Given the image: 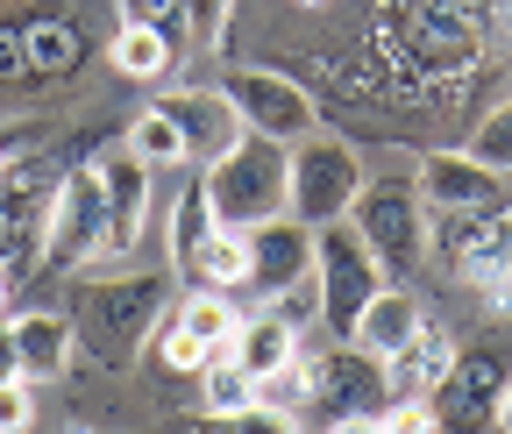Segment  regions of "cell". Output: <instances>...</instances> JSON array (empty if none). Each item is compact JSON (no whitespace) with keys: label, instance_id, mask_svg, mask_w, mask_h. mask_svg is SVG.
<instances>
[{"label":"cell","instance_id":"obj_18","mask_svg":"<svg viewBox=\"0 0 512 434\" xmlns=\"http://www.w3.org/2000/svg\"><path fill=\"white\" fill-rule=\"evenodd\" d=\"M448 370H456V342H448V328H420L392 363H384V378H392V399L413 392V399H434L448 385Z\"/></svg>","mask_w":512,"mask_h":434},{"label":"cell","instance_id":"obj_7","mask_svg":"<svg viewBox=\"0 0 512 434\" xmlns=\"http://www.w3.org/2000/svg\"><path fill=\"white\" fill-rule=\"evenodd\" d=\"M221 93H228V107L242 114V129L249 136H271V143H299V136H313L320 129V114H313V93L299 86V79H285V72H264V65H235L228 79H221Z\"/></svg>","mask_w":512,"mask_h":434},{"label":"cell","instance_id":"obj_2","mask_svg":"<svg viewBox=\"0 0 512 434\" xmlns=\"http://www.w3.org/2000/svg\"><path fill=\"white\" fill-rule=\"evenodd\" d=\"M313 278H320V328H335V342H349L356 314L392 285L384 264H377V250L356 235V221L313 228Z\"/></svg>","mask_w":512,"mask_h":434},{"label":"cell","instance_id":"obj_24","mask_svg":"<svg viewBox=\"0 0 512 434\" xmlns=\"http://www.w3.org/2000/svg\"><path fill=\"white\" fill-rule=\"evenodd\" d=\"M200 406L221 420V413H242V406H256V378L235 363V356H214L207 370H200Z\"/></svg>","mask_w":512,"mask_h":434},{"label":"cell","instance_id":"obj_35","mask_svg":"<svg viewBox=\"0 0 512 434\" xmlns=\"http://www.w3.org/2000/svg\"><path fill=\"white\" fill-rule=\"evenodd\" d=\"M0 306H8V271H0Z\"/></svg>","mask_w":512,"mask_h":434},{"label":"cell","instance_id":"obj_4","mask_svg":"<svg viewBox=\"0 0 512 434\" xmlns=\"http://www.w3.org/2000/svg\"><path fill=\"white\" fill-rule=\"evenodd\" d=\"M100 257H107V185H100V164H86V171H64L57 193H50L43 264L79 271V264H100Z\"/></svg>","mask_w":512,"mask_h":434},{"label":"cell","instance_id":"obj_11","mask_svg":"<svg viewBox=\"0 0 512 434\" xmlns=\"http://www.w3.org/2000/svg\"><path fill=\"white\" fill-rule=\"evenodd\" d=\"M150 164L136 157V150H114V157H100V185H107V257H128L143 242V221H150Z\"/></svg>","mask_w":512,"mask_h":434},{"label":"cell","instance_id":"obj_31","mask_svg":"<svg viewBox=\"0 0 512 434\" xmlns=\"http://www.w3.org/2000/svg\"><path fill=\"white\" fill-rule=\"evenodd\" d=\"M171 15H185V0H121V22H150L171 36Z\"/></svg>","mask_w":512,"mask_h":434},{"label":"cell","instance_id":"obj_25","mask_svg":"<svg viewBox=\"0 0 512 434\" xmlns=\"http://www.w3.org/2000/svg\"><path fill=\"white\" fill-rule=\"evenodd\" d=\"M470 157H484L491 171H505V178H512V100L484 114V129L470 136Z\"/></svg>","mask_w":512,"mask_h":434},{"label":"cell","instance_id":"obj_16","mask_svg":"<svg viewBox=\"0 0 512 434\" xmlns=\"http://www.w3.org/2000/svg\"><path fill=\"white\" fill-rule=\"evenodd\" d=\"M256 385L264 378H278V370H292L299 363V321H285L278 306H264V314H242V328H235V349H228Z\"/></svg>","mask_w":512,"mask_h":434},{"label":"cell","instance_id":"obj_14","mask_svg":"<svg viewBox=\"0 0 512 434\" xmlns=\"http://www.w3.org/2000/svg\"><path fill=\"white\" fill-rule=\"evenodd\" d=\"M427 328V314H420V299L413 292H399V285H384L363 314H356V328H349V349H363V356H377V363H392L413 335Z\"/></svg>","mask_w":512,"mask_h":434},{"label":"cell","instance_id":"obj_9","mask_svg":"<svg viewBox=\"0 0 512 434\" xmlns=\"http://www.w3.org/2000/svg\"><path fill=\"white\" fill-rule=\"evenodd\" d=\"M413 185H420L427 214H491V207H505V171H491L470 150H434Z\"/></svg>","mask_w":512,"mask_h":434},{"label":"cell","instance_id":"obj_29","mask_svg":"<svg viewBox=\"0 0 512 434\" xmlns=\"http://www.w3.org/2000/svg\"><path fill=\"white\" fill-rule=\"evenodd\" d=\"M228 8H235V0H185L192 50H221V36H228Z\"/></svg>","mask_w":512,"mask_h":434},{"label":"cell","instance_id":"obj_33","mask_svg":"<svg viewBox=\"0 0 512 434\" xmlns=\"http://www.w3.org/2000/svg\"><path fill=\"white\" fill-rule=\"evenodd\" d=\"M328 434H384V427H377V413H349V420H335Z\"/></svg>","mask_w":512,"mask_h":434},{"label":"cell","instance_id":"obj_32","mask_svg":"<svg viewBox=\"0 0 512 434\" xmlns=\"http://www.w3.org/2000/svg\"><path fill=\"white\" fill-rule=\"evenodd\" d=\"M22 378V349H15V321L0 314V385H15Z\"/></svg>","mask_w":512,"mask_h":434},{"label":"cell","instance_id":"obj_5","mask_svg":"<svg viewBox=\"0 0 512 434\" xmlns=\"http://www.w3.org/2000/svg\"><path fill=\"white\" fill-rule=\"evenodd\" d=\"M349 221H356V235L377 250L384 278L413 271L427 257V200H420L413 178H370L363 193H356V207H349Z\"/></svg>","mask_w":512,"mask_h":434},{"label":"cell","instance_id":"obj_15","mask_svg":"<svg viewBox=\"0 0 512 434\" xmlns=\"http://www.w3.org/2000/svg\"><path fill=\"white\" fill-rule=\"evenodd\" d=\"M150 321H157V278H121V285H100L86 299V328L107 335L114 349H128Z\"/></svg>","mask_w":512,"mask_h":434},{"label":"cell","instance_id":"obj_21","mask_svg":"<svg viewBox=\"0 0 512 434\" xmlns=\"http://www.w3.org/2000/svg\"><path fill=\"white\" fill-rule=\"evenodd\" d=\"M107 57H114V72H121V79H136V86H157V79L171 72L178 43H171L164 29H150V22H121V36L107 43Z\"/></svg>","mask_w":512,"mask_h":434},{"label":"cell","instance_id":"obj_34","mask_svg":"<svg viewBox=\"0 0 512 434\" xmlns=\"http://www.w3.org/2000/svg\"><path fill=\"white\" fill-rule=\"evenodd\" d=\"M498 434H512V378H505V399H498V420H491Z\"/></svg>","mask_w":512,"mask_h":434},{"label":"cell","instance_id":"obj_17","mask_svg":"<svg viewBox=\"0 0 512 434\" xmlns=\"http://www.w3.org/2000/svg\"><path fill=\"white\" fill-rule=\"evenodd\" d=\"M15 349H22V378L29 385H50V378L72 370L79 321L72 314H15Z\"/></svg>","mask_w":512,"mask_h":434},{"label":"cell","instance_id":"obj_23","mask_svg":"<svg viewBox=\"0 0 512 434\" xmlns=\"http://www.w3.org/2000/svg\"><path fill=\"white\" fill-rule=\"evenodd\" d=\"M200 285H214V292L249 285V228H214V235H207V250H200Z\"/></svg>","mask_w":512,"mask_h":434},{"label":"cell","instance_id":"obj_27","mask_svg":"<svg viewBox=\"0 0 512 434\" xmlns=\"http://www.w3.org/2000/svg\"><path fill=\"white\" fill-rule=\"evenodd\" d=\"M377 427H384V434H441V413H434V399H413V392H399L392 406L377 413Z\"/></svg>","mask_w":512,"mask_h":434},{"label":"cell","instance_id":"obj_19","mask_svg":"<svg viewBox=\"0 0 512 434\" xmlns=\"http://www.w3.org/2000/svg\"><path fill=\"white\" fill-rule=\"evenodd\" d=\"M192 342H200L207 356H228L235 349V328H242V314H235V299L228 292H214V285H192L185 299H178V314H171Z\"/></svg>","mask_w":512,"mask_h":434},{"label":"cell","instance_id":"obj_22","mask_svg":"<svg viewBox=\"0 0 512 434\" xmlns=\"http://www.w3.org/2000/svg\"><path fill=\"white\" fill-rule=\"evenodd\" d=\"M128 150H136L150 171H171V164H192V150H185V136H178V121L164 114V107H143L136 121H128V136H121Z\"/></svg>","mask_w":512,"mask_h":434},{"label":"cell","instance_id":"obj_3","mask_svg":"<svg viewBox=\"0 0 512 434\" xmlns=\"http://www.w3.org/2000/svg\"><path fill=\"white\" fill-rule=\"evenodd\" d=\"M363 185H370L363 157H356L342 136L313 129V136H299V143H292V200H285V214H299L306 228L349 221V207H356Z\"/></svg>","mask_w":512,"mask_h":434},{"label":"cell","instance_id":"obj_10","mask_svg":"<svg viewBox=\"0 0 512 434\" xmlns=\"http://www.w3.org/2000/svg\"><path fill=\"white\" fill-rule=\"evenodd\" d=\"M299 370H306V399H320V406H335L342 420L349 413H384L377 406V392H392V378H384V363L377 356H363V349H335V356H299Z\"/></svg>","mask_w":512,"mask_h":434},{"label":"cell","instance_id":"obj_36","mask_svg":"<svg viewBox=\"0 0 512 434\" xmlns=\"http://www.w3.org/2000/svg\"><path fill=\"white\" fill-rule=\"evenodd\" d=\"M0 185H8V157H0Z\"/></svg>","mask_w":512,"mask_h":434},{"label":"cell","instance_id":"obj_26","mask_svg":"<svg viewBox=\"0 0 512 434\" xmlns=\"http://www.w3.org/2000/svg\"><path fill=\"white\" fill-rule=\"evenodd\" d=\"M214 434H299V420H292L285 406H264V399H256V406H242V413H221Z\"/></svg>","mask_w":512,"mask_h":434},{"label":"cell","instance_id":"obj_1","mask_svg":"<svg viewBox=\"0 0 512 434\" xmlns=\"http://www.w3.org/2000/svg\"><path fill=\"white\" fill-rule=\"evenodd\" d=\"M200 185H207L221 228H256V221L285 214V200H292V150L242 129V136L200 171Z\"/></svg>","mask_w":512,"mask_h":434},{"label":"cell","instance_id":"obj_37","mask_svg":"<svg viewBox=\"0 0 512 434\" xmlns=\"http://www.w3.org/2000/svg\"><path fill=\"white\" fill-rule=\"evenodd\" d=\"M299 8H320V0H299Z\"/></svg>","mask_w":512,"mask_h":434},{"label":"cell","instance_id":"obj_30","mask_svg":"<svg viewBox=\"0 0 512 434\" xmlns=\"http://www.w3.org/2000/svg\"><path fill=\"white\" fill-rule=\"evenodd\" d=\"M29 420H36V392H29V378L0 385V434H22Z\"/></svg>","mask_w":512,"mask_h":434},{"label":"cell","instance_id":"obj_28","mask_svg":"<svg viewBox=\"0 0 512 434\" xmlns=\"http://www.w3.org/2000/svg\"><path fill=\"white\" fill-rule=\"evenodd\" d=\"M157 356H164V370H178V378H200V370L214 363L200 342H192V335L178 328V321H164V342H157Z\"/></svg>","mask_w":512,"mask_h":434},{"label":"cell","instance_id":"obj_8","mask_svg":"<svg viewBox=\"0 0 512 434\" xmlns=\"http://www.w3.org/2000/svg\"><path fill=\"white\" fill-rule=\"evenodd\" d=\"M313 278V228L299 214H271V221H256L249 228V292L256 299H285L292 285Z\"/></svg>","mask_w":512,"mask_h":434},{"label":"cell","instance_id":"obj_20","mask_svg":"<svg viewBox=\"0 0 512 434\" xmlns=\"http://www.w3.org/2000/svg\"><path fill=\"white\" fill-rule=\"evenodd\" d=\"M214 200H207V185H185L178 207H171V271L185 285H200V250H207V235H214Z\"/></svg>","mask_w":512,"mask_h":434},{"label":"cell","instance_id":"obj_12","mask_svg":"<svg viewBox=\"0 0 512 434\" xmlns=\"http://www.w3.org/2000/svg\"><path fill=\"white\" fill-rule=\"evenodd\" d=\"M505 378H512V370H505L498 356H456L448 385L434 392V413H441V427H463V434H477L484 420H498Z\"/></svg>","mask_w":512,"mask_h":434},{"label":"cell","instance_id":"obj_13","mask_svg":"<svg viewBox=\"0 0 512 434\" xmlns=\"http://www.w3.org/2000/svg\"><path fill=\"white\" fill-rule=\"evenodd\" d=\"M157 107L178 121L185 150L200 157V164H214V157H221V150L242 136V114L228 107V93H221V86H178V93H164Z\"/></svg>","mask_w":512,"mask_h":434},{"label":"cell","instance_id":"obj_6","mask_svg":"<svg viewBox=\"0 0 512 434\" xmlns=\"http://www.w3.org/2000/svg\"><path fill=\"white\" fill-rule=\"evenodd\" d=\"M434 242H441L448 271L484 292V306L512 299V221H505V207H491V214H441Z\"/></svg>","mask_w":512,"mask_h":434}]
</instances>
